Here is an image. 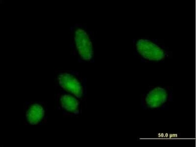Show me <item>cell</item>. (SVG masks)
Wrapping results in <instances>:
<instances>
[{"label": "cell", "mask_w": 196, "mask_h": 147, "mask_svg": "<svg viewBox=\"0 0 196 147\" xmlns=\"http://www.w3.org/2000/svg\"><path fill=\"white\" fill-rule=\"evenodd\" d=\"M75 41L81 57L85 60H90L92 55V44L85 31L81 29H77L75 32Z\"/></svg>", "instance_id": "obj_1"}, {"label": "cell", "mask_w": 196, "mask_h": 147, "mask_svg": "<svg viewBox=\"0 0 196 147\" xmlns=\"http://www.w3.org/2000/svg\"><path fill=\"white\" fill-rule=\"evenodd\" d=\"M64 76L70 91L77 96H80L81 93V88L76 79L70 75H67Z\"/></svg>", "instance_id": "obj_2"}]
</instances>
